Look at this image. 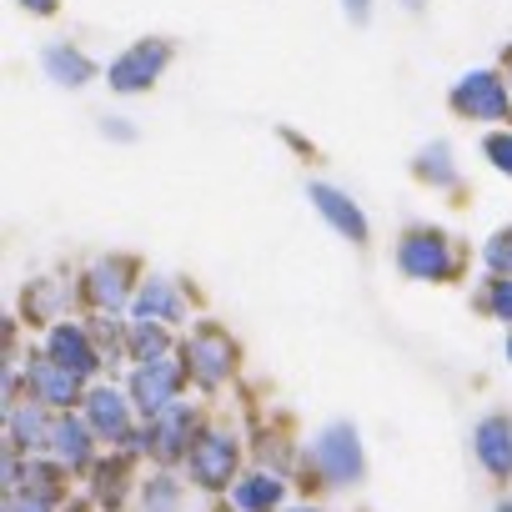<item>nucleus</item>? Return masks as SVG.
I'll use <instances>...</instances> for the list:
<instances>
[{
    "instance_id": "obj_1",
    "label": "nucleus",
    "mask_w": 512,
    "mask_h": 512,
    "mask_svg": "<svg viewBox=\"0 0 512 512\" xmlns=\"http://www.w3.org/2000/svg\"><path fill=\"white\" fill-rule=\"evenodd\" d=\"M312 462H317V472L327 477V482H362V472H367V457H362V442H357V427L352 422H337V427H327L317 442H312Z\"/></svg>"
},
{
    "instance_id": "obj_2",
    "label": "nucleus",
    "mask_w": 512,
    "mask_h": 512,
    "mask_svg": "<svg viewBox=\"0 0 512 512\" xmlns=\"http://www.w3.org/2000/svg\"><path fill=\"white\" fill-rule=\"evenodd\" d=\"M397 267L412 282H447L452 267H457V256H452L442 231H407L402 246H397Z\"/></svg>"
},
{
    "instance_id": "obj_3",
    "label": "nucleus",
    "mask_w": 512,
    "mask_h": 512,
    "mask_svg": "<svg viewBox=\"0 0 512 512\" xmlns=\"http://www.w3.org/2000/svg\"><path fill=\"white\" fill-rule=\"evenodd\" d=\"M186 467H191V482L196 487H226L236 477V437L221 432V427H206L191 437V452H186Z\"/></svg>"
},
{
    "instance_id": "obj_4",
    "label": "nucleus",
    "mask_w": 512,
    "mask_h": 512,
    "mask_svg": "<svg viewBox=\"0 0 512 512\" xmlns=\"http://www.w3.org/2000/svg\"><path fill=\"white\" fill-rule=\"evenodd\" d=\"M171 61V46L166 41H136V46H126L116 61H111V91H121V96H136V91H146L156 76H161V66Z\"/></svg>"
},
{
    "instance_id": "obj_5",
    "label": "nucleus",
    "mask_w": 512,
    "mask_h": 512,
    "mask_svg": "<svg viewBox=\"0 0 512 512\" xmlns=\"http://www.w3.org/2000/svg\"><path fill=\"white\" fill-rule=\"evenodd\" d=\"M181 367L201 382V387H221L226 372H231V342L221 327H196L186 337V352H181Z\"/></svg>"
},
{
    "instance_id": "obj_6",
    "label": "nucleus",
    "mask_w": 512,
    "mask_h": 512,
    "mask_svg": "<svg viewBox=\"0 0 512 512\" xmlns=\"http://www.w3.org/2000/svg\"><path fill=\"white\" fill-rule=\"evenodd\" d=\"M176 387H181V362L161 357V362H141L131 372V402L146 412V422L166 407H176Z\"/></svg>"
},
{
    "instance_id": "obj_7",
    "label": "nucleus",
    "mask_w": 512,
    "mask_h": 512,
    "mask_svg": "<svg viewBox=\"0 0 512 512\" xmlns=\"http://www.w3.org/2000/svg\"><path fill=\"white\" fill-rule=\"evenodd\" d=\"M452 106H457L462 116H472V121H507V116H512V111H507V86H502L497 71H472V76H462L457 91H452Z\"/></svg>"
},
{
    "instance_id": "obj_8",
    "label": "nucleus",
    "mask_w": 512,
    "mask_h": 512,
    "mask_svg": "<svg viewBox=\"0 0 512 512\" xmlns=\"http://www.w3.org/2000/svg\"><path fill=\"white\" fill-rule=\"evenodd\" d=\"M46 357L56 362V367H66L71 377H91L96 367H101V352L91 347V337L81 332V327H71V322H61V327H51V342H46Z\"/></svg>"
},
{
    "instance_id": "obj_9",
    "label": "nucleus",
    "mask_w": 512,
    "mask_h": 512,
    "mask_svg": "<svg viewBox=\"0 0 512 512\" xmlns=\"http://www.w3.org/2000/svg\"><path fill=\"white\" fill-rule=\"evenodd\" d=\"M81 407H86V427H91L96 437H106V442L131 437V407H126V397H121V392L96 387V392H86V397H81Z\"/></svg>"
},
{
    "instance_id": "obj_10",
    "label": "nucleus",
    "mask_w": 512,
    "mask_h": 512,
    "mask_svg": "<svg viewBox=\"0 0 512 512\" xmlns=\"http://www.w3.org/2000/svg\"><path fill=\"white\" fill-rule=\"evenodd\" d=\"M472 447L492 477H512V417H482L472 432Z\"/></svg>"
},
{
    "instance_id": "obj_11",
    "label": "nucleus",
    "mask_w": 512,
    "mask_h": 512,
    "mask_svg": "<svg viewBox=\"0 0 512 512\" xmlns=\"http://www.w3.org/2000/svg\"><path fill=\"white\" fill-rule=\"evenodd\" d=\"M86 292L101 312H121L126 297H131V262H121V256H111V262H96L91 277H86Z\"/></svg>"
},
{
    "instance_id": "obj_12",
    "label": "nucleus",
    "mask_w": 512,
    "mask_h": 512,
    "mask_svg": "<svg viewBox=\"0 0 512 512\" xmlns=\"http://www.w3.org/2000/svg\"><path fill=\"white\" fill-rule=\"evenodd\" d=\"M26 382H31V392H36L46 407H71V402H81V377H71V372L56 367L51 357H36L31 372H26Z\"/></svg>"
},
{
    "instance_id": "obj_13",
    "label": "nucleus",
    "mask_w": 512,
    "mask_h": 512,
    "mask_svg": "<svg viewBox=\"0 0 512 512\" xmlns=\"http://www.w3.org/2000/svg\"><path fill=\"white\" fill-rule=\"evenodd\" d=\"M307 196H312V206H317L347 241H367V216L357 211V201H347L342 191H332V186H322V181H312Z\"/></svg>"
},
{
    "instance_id": "obj_14",
    "label": "nucleus",
    "mask_w": 512,
    "mask_h": 512,
    "mask_svg": "<svg viewBox=\"0 0 512 512\" xmlns=\"http://www.w3.org/2000/svg\"><path fill=\"white\" fill-rule=\"evenodd\" d=\"M186 432H191V412L176 402V407H166V412H156L146 422V447L156 457H181L186 452Z\"/></svg>"
},
{
    "instance_id": "obj_15",
    "label": "nucleus",
    "mask_w": 512,
    "mask_h": 512,
    "mask_svg": "<svg viewBox=\"0 0 512 512\" xmlns=\"http://www.w3.org/2000/svg\"><path fill=\"white\" fill-rule=\"evenodd\" d=\"M181 317H186V302L166 277H151L136 292V322H181Z\"/></svg>"
},
{
    "instance_id": "obj_16",
    "label": "nucleus",
    "mask_w": 512,
    "mask_h": 512,
    "mask_svg": "<svg viewBox=\"0 0 512 512\" xmlns=\"http://www.w3.org/2000/svg\"><path fill=\"white\" fill-rule=\"evenodd\" d=\"M91 427H86V417L76 422V417H61L56 422V432H51V452H56V462L66 467V472H81L86 462H91Z\"/></svg>"
},
{
    "instance_id": "obj_17",
    "label": "nucleus",
    "mask_w": 512,
    "mask_h": 512,
    "mask_svg": "<svg viewBox=\"0 0 512 512\" xmlns=\"http://www.w3.org/2000/svg\"><path fill=\"white\" fill-rule=\"evenodd\" d=\"M282 477L277 472H246V477H236V487H231V497H236V507L241 512H277L282 507Z\"/></svg>"
},
{
    "instance_id": "obj_18",
    "label": "nucleus",
    "mask_w": 512,
    "mask_h": 512,
    "mask_svg": "<svg viewBox=\"0 0 512 512\" xmlns=\"http://www.w3.org/2000/svg\"><path fill=\"white\" fill-rule=\"evenodd\" d=\"M41 66H46V76H51V81H61V86H86V81L96 76V66H91L76 46H46Z\"/></svg>"
},
{
    "instance_id": "obj_19",
    "label": "nucleus",
    "mask_w": 512,
    "mask_h": 512,
    "mask_svg": "<svg viewBox=\"0 0 512 512\" xmlns=\"http://www.w3.org/2000/svg\"><path fill=\"white\" fill-rule=\"evenodd\" d=\"M141 507H146V512H186V487H181L171 472H156V477H146V487H141Z\"/></svg>"
},
{
    "instance_id": "obj_20",
    "label": "nucleus",
    "mask_w": 512,
    "mask_h": 512,
    "mask_svg": "<svg viewBox=\"0 0 512 512\" xmlns=\"http://www.w3.org/2000/svg\"><path fill=\"white\" fill-rule=\"evenodd\" d=\"M51 432H56V422H51L41 407H16V402H11V442L36 447V442H51Z\"/></svg>"
},
{
    "instance_id": "obj_21",
    "label": "nucleus",
    "mask_w": 512,
    "mask_h": 512,
    "mask_svg": "<svg viewBox=\"0 0 512 512\" xmlns=\"http://www.w3.org/2000/svg\"><path fill=\"white\" fill-rule=\"evenodd\" d=\"M417 176L422 181H432V186H452L457 181V166H452V151L442 146V141H432L422 156H417Z\"/></svg>"
},
{
    "instance_id": "obj_22",
    "label": "nucleus",
    "mask_w": 512,
    "mask_h": 512,
    "mask_svg": "<svg viewBox=\"0 0 512 512\" xmlns=\"http://www.w3.org/2000/svg\"><path fill=\"white\" fill-rule=\"evenodd\" d=\"M482 262L492 267V277H497V282H512V226H507V231H497V236L482 246Z\"/></svg>"
},
{
    "instance_id": "obj_23",
    "label": "nucleus",
    "mask_w": 512,
    "mask_h": 512,
    "mask_svg": "<svg viewBox=\"0 0 512 512\" xmlns=\"http://www.w3.org/2000/svg\"><path fill=\"white\" fill-rule=\"evenodd\" d=\"M131 352H136L141 362H161V357H166V332H161L156 322H136V327H131Z\"/></svg>"
},
{
    "instance_id": "obj_24",
    "label": "nucleus",
    "mask_w": 512,
    "mask_h": 512,
    "mask_svg": "<svg viewBox=\"0 0 512 512\" xmlns=\"http://www.w3.org/2000/svg\"><path fill=\"white\" fill-rule=\"evenodd\" d=\"M487 161H492L497 171H507V176H512V131L487 136Z\"/></svg>"
},
{
    "instance_id": "obj_25",
    "label": "nucleus",
    "mask_w": 512,
    "mask_h": 512,
    "mask_svg": "<svg viewBox=\"0 0 512 512\" xmlns=\"http://www.w3.org/2000/svg\"><path fill=\"white\" fill-rule=\"evenodd\" d=\"M487 307H492L502 322H512V282H492V292H487Z\"/></svg>"
},
{
    "instance_id": "obj_26",
    "label": "nucleus",
    "mask_w": 512,
    "mask_h": 512,
    "mask_svg": "<svg viewBox=\"0 0 512 512\" xmlns=\"http://www.w3.org/2000/svg\"><path fill=\"white\" fill-rule=\"evenodd\" d=\"M6 512H51L46 502H36V497H11L6 502Z\"/></svg>"
},
{
    "instance_id": "obj_27",
    "label": "nucleus",
    "mask_w": 512,
    "mask_h": 512,
    "mask_svg": "<svg viewBox=\"0 0 512 512\" xmlns=\"http://www.w3.org/2000/svg\"><path fill=\"white\" fill-rule=\"evenodd\" d=\"M342 6H347V16H352V21H367V11H372V0H342Z\"/></svg>"
},
{
    "instance_id": "obj_28",
    "label": "nucleus",
    "mask_w": 512,
    "mask_h": 512,
    "mask_svg": "<svg viewBox=\"0 0 512 512\" xmlns=\"http://www.w3.org/2000/svg\"><path fill=\"white\" fill-rule=\"evenodd\" d=\"M26 11H36V16H46V11H56V0H21Z\"/></svg>"
},
{
    "instance_id": "obj_29",
    "label": "nucleus",
    "mask_w": 512,
    "mask_h": 512,
    "mask_svg": "<svg viewBox=\"0 0 512 512\" xmlns=\"http://www.w3.org/2000/svg\"><path fill=\"white\" fill-rule=\"evenodd\" d=\"M507 362H512V332H507Z\"/></svg>"
},
{
    "instance_id": "obj_30",
    "label": "nucleus",
    "mask_w": 512,
    "mask_h": 512,
    "mask_svg": "<svg viewBox=\"0 0 512 512\" xmlns=\"http://www.w3.org/2000/svg\"><path fill=\"white\" fill-rule=\"evenodd\" d=\"M497 512H512V502H502V507H497Z\"/></svg>"
},
{
    "instance_id": "obj_31",
    "label": "nucleus",
    "mask_w": 512,
    "mask_h": 512,
    "mask_svg": "<svg viewBox=\"0 0 512 512\" xmlns=\"http://www.w3.org/2000/svg\"><path fill=\"white\" fill-rule=\"evenodd\" d=\"M292 512H317V507H292Z\"/></svg>"
}]
</instances>
